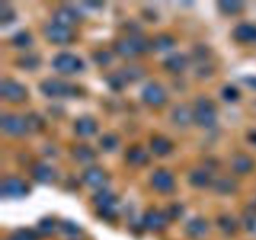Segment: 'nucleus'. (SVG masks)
<instances>
[{"instance_id":"obj_18","label":"nucleus","mask_w":256,"mask_h":240,"mask_svg":"<svg viewBox=\"0 0 256 240\" xmlns=\"http://www.w3.org/2000/svg\"><path fill=\"white\" fill-rule=\"evenodd\" d=\"M232 169L239 174H246L254 168V162L246 154H236L232 158Z\"/></svg>"},{"instance_id":"obj_21","label":"nucleus","mask_w":256,"mask_h":240,"mask_svg":"<svg viewBox=\"0 0 256 240\" xmlns=\"http://www.w3.org/2000/svg\"><path fill=\"white\" fill-rule=\"evenodd\" d=\"M72 155L80 162H90L95 159V152L89 145L80 144L72 148Z\"/></svg>"},{"instance_id":"obj_47","label":"nucleus","mask_w":256,"mask_h":240,"mask_svg":"<svg viewBox=\"0 0 256 240\" xmlns=\"http://www.w3.org/2000/svg\"><path fill=\"white\" fill-rule=\"evenodd\" d=\"M249 139L252 140V142H255V144H256V132H252V134H249Z\"/></svg>"},{"instance_id":"obj_31","label":"nucleus","mask_w":256,"mask_h":240,"mask_svg":"<svg viewBox=\"0 0 256 240\" xmlns=\"http://www.w3.org/2000/svg\"><path fill=\"white\" fill-rule=\"evenodd\" d=\"M242 2H238V0H222V2H218V6L219 9L222 10V12L225 14H236L239 12L240 10L242 9Z\"/></svg>"},{"instance_id":"obj_40","label":"nucleus","mask_w":256,"mask_h":240,"mask_svg":"<svg viewBox=\"0 0 256 240\" xmlns=\"http://www.w3.org/2000/svg\"><path fill=\"white\" fill-rule=\"evenodd\" d=\"M218 224H219V226L222 228L225 232H229V234L230 232H234L235 228H236V222H235V220L232 219V218L226 216V215L219 218V220H218Z\"/></svg>"},{"instance_id":"obj_6","label":"nucleus","mask_w":256,"mask_h":240,"mask_svg":"<svg viewBox=\"0 0 256 240\" xmlns=\"http://www.w3.org/2000/svg\"><path fill=\"white\" fill-rule=\"evenodd\" d=\"M44 35L50 42H54V44H66L72 38L69 28L62 26L56 22H49L45 25Z\"/></svg>"},{"instance_id":"obj_29","label":"nucleus","mask_w":256,"mask_h":240,"mask_svg":"<svg viewBox=\"0 0 256 240\" xmlns=\"http://www.w3.org/2000/svg\"><path fill=\"white\" fill-rule=\"evenodd\" d=\"M105 80H106L108 85H109L112 90H115V92H119V90L124 89L125 85H126L128 82V79L124 76V74H122L120 70L118 72L110 74L109 76L105 78Z\"/></svg>"},{"instance_id":"obj_22","label":"nucleus","mask_w":256,"mask_h":240,"mask_svg":"<svg viewBox=\"0 0 256 240\" xmlns=\"http://www.w3.org/2000/svg\"><path fill=\"white\" fill-rule=\"evenodd\" d=\"M214 189L220 194H232L236 192L238 182L232 178H220L212 184Z\"/></svg>"},{"instance_id":"obj_43","label":"nucleus","mask_w":256,"mask_h":240,"mask_svg":"<svg viewBox=\"0 0 256 240\" xmlns=\"http://www.w3.org/2000/svg\"><path fill=\"white\" fill-rule=\"evenodd\" d=\"M168 212H169V216L172 219H178L184 212V206L182 204H179V202H175V204H172L168 208Z\"/></svg>"},{"instance_id":"obj_5","label":"nucleus","mask_w":256,"mask_h":240,"mask_svg":"<svg viewBox=\"0 0 256 240\" xmlns=\"http://www.w3.org/2000/svg\"><path fill=\"white\" fill-rule=\"evenodd\" d=\"M0 92L5 99L12 102H24L26 98V90L19 82H14V80L5 79L2 80L0 84Z\"/></svg>"},{"instance_id":"obj_10","label":"nucleus","mask_w":256,"mask_h":240,"mask_svg":"<svg viewBox=\"0 0 256 240\" xmlns=\"http://www.w3.org/2000/svg\"><path fill=\"white\" fill-rule=\"evenodd\" d=\"M32 175L36 182L42 184H50L55 179V170L44 162H36L32 168Z\"/></svg>"},{"instance_id":"obj_17","label":"nucleus","mask_w":256,"mask_h":240,"mask_svg":"<svg viewBox=\"0 0 256 240\" xmlns=\"http://www.w3.org/2000/svg\"><path fill=\"white\" fill-rule=\"evenodd\" d=\"M234 36L240 42H256V26L242 22L234 29Z\"/></svg>"},{"instance_id":"obj_9","label":"nucleus","mask_w":256,"mask_h":240,"mask_svg":"<svg viewBox=\"0 0 256 240\" xmlns=\"http://www.w3.org/2000/svg\"><path fill=\"white\" fill-rule=\"evenodd\" d=\"M152 184L156 190L162 192H172L174 188V178L166 170L159 169L152 174Z\"/></svg>"},{"instance_id":"obj_44","label":"nucleus","mask_w":256,"mask_h":240,"mask_svg":"<svg viewBox=\"0 0 256 240\" xmlns=\"http://www.w3.org/2000/svg\"><path fill=\"white\" fill-rule=\"evenodd\" d=\"M195 105H196V108H215L214 102L206 96L198 98L196 102H195Z\"/></svg>"},{"instance_id":"obj_42","label":"nucleus","mask_w":256,"mask_h":240,"mask_svg":"<svg viewBox=\"0 0 256 240\" xmlns=\"http://www.w3.org/2000/svg\"><path fill=\"white\" fill-rule=\"evenodd\" d=\"M60 226H62V232L69 235H75L80 232V228L72 220H64V222H62Z\"/></svg>"},{"instance_id":"obj_7","label":"nucleus","mask_w":256,"mask_h":240,"mask_svg":"<svg viewBox=\"0 0 256 240\" xmlns=\"http://www.w3.org/2000/svg\"><path fill=\"white\" fill-rule=\"evenodd\" d=\"M142 99L148 104L154 105V106H160L166 100V95H165L164 89L159 84H156V82H149L142 89Z\"/></svg>"},{"instance_id":"obj_8","label":"nucleus","mask_w":256,"mask_h":240,"mask_svg":"<svg viewBox=\"0 0 256 240\" xmlns=\"http://www.w3.org/2000/svg\"><path fill=\"white\" fill-rule=\"evenodd\" d=\"M80 19H82V15L74 8H60V9H58L54 12V22L65 28H69L78 24L80 22Z\"/></svg>"},{"instance_id":"obj_1","label":"nucleus","mask_w":256,"mask_h":240,"mask_svg":"<svg viewBox=\"0 0 256 240\" xmlns=\"http://www.w3.org/2000/svg\"><path fill=\"white\" fill-rule=\"evenodd\" d=\"M40 92L49 98L55 96H70L78 92V88L68 82H60L58 79H46L39 85Z\"/></svg>"},{"instance_id":"obj_39","label":"nucleus","mask_w":256,"mask_h":240,"mask_svg":"<svg viewBox=\"0 0 256 240\" xmlns=\"http://www.w3.org/2000/svg\"><path fill=\"white\" fill-rule=\"evenodd\" d=\"M38 229H39L40 234L49 235L52 234L54 230V220L52 218H44L38 222Z\"/></svg>"},{"instance_id":"obj_23","label":"nucleus","mask_w":256,"mask_h":240,"mask_svg":"<svg viewBox=\"0 0 256 240\" xmlns=\"http://www.w3.org/2000/svg\"><path fill=\"white\" fill-rule=\"evenodd\" d=\"M208 230V224L205 220L200 219V218H195L192 219L186 224V232L192 238H199L206 232Z\"/></svg>"},{"instance_id":"obj_38","label":"nucleus","mask_w":256,"mask_h":240,"mask_svg":"<svg viewBox=\"0 0 256 240\" xmlns=\"http://www.w3.org/2000/svg\"><path fill=\"white\" fill-rule=\"evenodd\" d=\"M100 145H102V148L104 150L110 152V150H112L118 145V138L115 136L114 134L108 132V134H104L102 136V139H100Z\"/></svg>"},{"instance_id":"obj_24","label":"nucleus","mask_w":256,"mask_h":240,"mask_svg":"<svg viewBox=\"0 0 256 240\" xmlns=\"http://www.w3.org/2000/svg\"><path fill=\"white\" fill-rule=\"evenodd\" d=\"M152 49L158 50V52H168V50H170L175 45L174 38H172L168 34L156 35V36L152 40Z\"/></svg>"},{"instance_id":"obj_34","label":"nucleus","mask_w":256,"mask_h":240,"mask_svg":"<svg viewBox=\"0 0 256 240\" xmlns=\"http://www.w3.org/2000/svg\"><path fill=\"white\" fill-rule=\"evenodd\" d=\"M244 222L246 229L249 230L252 234L256 235V209H248L244 214Z\"/></svg>"},{"instance_id":"obj_3","label":"nucleus","mask_w":256,"mask_h":240,"mask_svg":"<svg viewBox=\"0 0 256 240\" xmlns=\"http://www.w3.org/2000/svg\"><path fill=\"white\" fill-rule=\"evenodd\" d=\"M0 192L2 195L5 198H14V199H19V198H24L29 192L28 185L22 182V179L15 176L5 178L0 185Z\"/></svg>"},{"instance_id":"obj_4","label":"nucleus","mask_w":256,"mask_h":240,"mask_svg":"<svg viewBox=\"0 0 256 240\" xmlns=\"http://www.w3.org/2000/svg\"><path fill=\"white\" fill-rule=\"evenodd\" d=\"M0 125L6 134L15 135V136L24 135L28 132L25 118L15 114H2L0 118Z\"/></svg>"},{"instance_id":"obj_13","label":"nucleus","mask_w":256,"mask_h":240,"mask_svg":"<svg viewBox=\"0 0 256 240\" xmlns=\"http://www.w3.org/2000/svg\"><path fill=\"white\" fill-rule=\"evenodd\" d=\"M114 50L124 58H134L135 55L139 54V50H138L136 45L132 38L116 40L114 42Z\"/></svg>"},{"instance_id":"obj_15","label":"nucleus","mask_w":256,"mask_h":240,"mask_svg":"<svg viewBox=\"0 0 256 240\" xmlns=\"http://www.w3.org/2000/svg\"><path fill=\"white\" fill-rule=\"evenodd\" d=\"M168 218L164 214H160L158 212H148L142 216V224L152 230H159L164 228L166 224Z\"/></svg>"},{"instance_id":"obj_46","label":"nucleus","mask_w":256,"mask_h":240,"mask_svg":"<svg viewBox=\"0 0 256 240\" xmlns=\"http://www.w3.org/2000/svg\"><path fill=\"white\" fill-rule=\"evenodd\" d=\"M242 80H244L245 84L250 85V86L256 89V76H245Z\"/></svg>"},{"instance_id":"obj_11","label":"nucleus","mask_w":256,"mask_h":240,"mask_svg":"<svg viewBox=\"0 0 256 240\" xmlns=\"http://www.w3.org/2000/svg\"><path fill=\"white\" fill-rule=\"evenodd\" d=\"M194 120L196 124L204 128L214 126L216 122L215 108H196L194 110Z\"/></svg>"},{"instance_id":"obj_30","label":"nucleus","mask_w":256,"mask_h":240,"mask_svg":"<svg viewBox=\"0 0 256 240\" xmlns=\"http://www.w3.org/2000/svg\"><path fill=\"white\" fill-rule=\"evenodd\" d=\"M25 122H26L28 132H40L44 126V120L40 115H38L36 112H30L25 116Z\"/></svg>"},{"instance_id":"obj_14","label":"nucleus","mask_w":256,"mask_h":240,"mask_svg":"<svg viewBox=\"0 0 256 240\" xmlns=\"http://www.w3.org/2000/svg\"><path fill=\"white\" fill-rule=\"evenodd\" d=\"M188 58L180 52H172L164 60V66L172 72H180L186 68Z\"/></svg>"},{"instance_id":"obj_32","label":"nucleus","mask_w":256,"mask_h":240,"mask_svg":"<svg viewBox=\"0 0 256 240\" xmlns=\"http://www.w3.org/2000/svg\"><path fill=\"white\" fill-rule=\"evenodd\" d=\"M40 64V58L35 54H25L18 59V65L22 69H36Z\"/></svg>"},{"instance_id":"obj_28","label":"nucleus","mask_w":256,"mask_h":240,"mask_svg":"<svg viewBox=\"0 0 256 240\" xmlns=\"http://www.w3.org/2000/svg\"><path fill=\"white\" fill-rule=\"evenodd\" d=\"M128 160L132 164L142 165L148 162V154L140 146H132L128 150Z\"/></svg>"},{"instance_id":"obj_37","label":"nucleus","mask_w":256,"mask_h":240,"mask_svg":"<svg viewBox=\"0 0 256 240\" xmlns=\"http://www.w3.org/2000/svg\"><path fill=\"white\" fill-rule=\"evenodd\" d=\"M92 60L96 62L98 65H108L112 62V52L108 50H98L92 54Z\"/></svg>"},{"instance_id":"obj_35","label":"nucleus","mask_w":256,"mask_h":240,"mask_svg":"<svg viewBox=\"0 0 256 240\" xmlns=\"http://www.w3.org/2000/svg\"><path fill=\"white\" fill-rule=\"evenodd\" d=\"M12 44L18 48L29 46L32 44V35L26 32H19L12 36Z\"/></svg>"},{"instance_id":"obj_45","label":"nucleus","mask_w":256,"mask_h":240,"mask_svg":"<svg viewBox=\"0 0 256 240\" xmlns=\"http://www.w3.org/2000/svg\"><path fill=\"white\" fill-rule=\"evenodd\" d=\"M99 214L104 219H112L115 216V210L112 208H102V209H100Z\"/></svg>"},{"instance_id":"obj_33","label":"nucleus","mask_w":256,"mask_h":240,"mask_svg":"<svg viewBox=\"0 0 256 240\" xmlns=\"http://www.w3.org/2000/svg\"><path fill=\"white\" fill-rule=\"evenodd\" d=\"M15 19V12L14 10L10 8V5H8L6 2H0V22L2 25L9 24V22H14Z\"/></svg>"},{"instance_id":"obj_26","label":"nucleus","mask_w":256,"mask_h":240,"mask_svg":"<svg viewBox=\"0 0 256 240\" xmlns=\"http://www.w3.org/2000/svg\"><path fill=\"white\" fill-rule=\"evenodd\" d=\"M120 72L124 74V76L126 78L128 82H136V80H140L142 78H144V75H145L144 68L139 66V65H135V64L126 65V66L122 68Z\"/></svg>"},{"instance_id":"obj_19","label":"nucleus","mask_w":256,"mask_h":240,"mask_svg":"<svg viewBox=\"0 0 256 240\" xmlns=\"http://www.w3.org/2000/svg\"><path fill=\"white\" fill-rule=\"evenodd\" d=\"M75 132L82 136H90L96 132V122L89 116L79 118L75 122Z\"/></svg>"},{"instance_id":"obj_48","label":"nucleus","mask_w":256,"mask_h":240,"mask_svg":"<svg viewBox=\"0 0 256 240\" xmlns=\"http://www.w3.org/2000/svg\"><path fill=\"white\" fill-rule=\"evenodd\" d=\"M89 6H102V2H86Z\"/></svg>"},{"instance_id":"obj_41","label":"nucleus","mask_w":256,"mask_h":240,"mask_svg":"<svg viewBox=\"0 0 256 240\" xmlns=\"http://www.w3.org/2000/svg\"><path fill=\"white\" fill-rule=\"evenodd\" d=\"M222 98H224L226 102H236L240 96V92L236 88L232 86V85H228L222 89Z\"/></svg>"},{"instance_id":"obj_27","label":"nucleus","mask_w":256,"mask_h":240,"mask_svg":"<svg viewBox=\"0 0 256 240\" xmlns=\"http://www.w3.org/2000/svg\"><path fill=\"white\" fill-rule=\"evenodd\" d=\"M189 182L190 184H192L194 186H198V188L206 186L210 182L209 174H208V172H205V170L202 169H195L190 172Z\"/></svg>"},{"instance_id":"obj_2","label":"nucleus","mask_w":256,"mask_h":240,"mask_svg":"<svg viewBox=\"0 0 256 240\" xmlns=\"http://www.w3.org/2000/svg\"><path fill=\"white\" fill-rule=\"evenodd\" d=\"M52 66L60 72L72 74V72H76L79 70H82V66H84V62L76 55L64 52L55 55V58L52 59Z\"/></svg>"},{"instance_id":"obj_20","label":"nucleus","mask_w":256,"mask_h":240,"mask_svg":"<svg viewBox=\"0 0 256 240\" xmlns=\"http://www.w3.org/2000/svg\"><path fill=\"white\" fill-rule=\"evenodd\" d=\"M116 202V196L112 194V192L106 189L98 190L94 195H92V202L95 205L102 209V208H112V205Z\"/></svg>"},{"instance_id":"obj_16","label":"nucleus","mask_w":256,"mask_h":240,"mask_svg":"<svg viewBox=\"0 0 256 240\" xmlns=\"http://www.w3.org/2000/svg\"><path fill=\"white\" fill-rule=\"evenodd\" d=\"M172 119L178 125L185 126L194 120V112H192V109L185 104L176 105L172 112Z\"/></svg>"},{"instance_id":"obj_36","label":"nucleus","mask_w":256,"mask_h":240,"mask_svg":"<svg viewBox=\"0 0 256 240\" xmlns=\"http://www.w3.org/2000/svg\"><path fill=\"white\" fill-rule=\"evenodd\" d=\"M12 240H38V234L32 229H19L12 232Z\"/></svg>"},{"instance_id":"obj_12","label":"nucleus","mask_w":256,"mask_h":240,"mask_svg":"<svg viewBox=\"0 0 256 240\" xmlns=\"http://www.w3.org/2000/svg\"><path fill=\"white\" fill-rule=\"evenodd\" d=\"M82 180L85 184H88L92 188H100L106 182V175L99 168H89L82 174Z\"/></svg>"},{"instance_id":"obj_25","label":"nucleus","mask_w":256,"mask_h":240,"mask_svg":"<svg viewBox=\"0 0 256 240\" xmlns=\"http://www.w3.org/2000/svg\"><path fill=\"white\" fill-rule=\"evenodd\" d=\"M150 148H152V152L154 154L160 155H166L169 154L170 150H172V144L168 139L162 136H156V138H152V142H150Z\"/></svg>"}]
</instances>
